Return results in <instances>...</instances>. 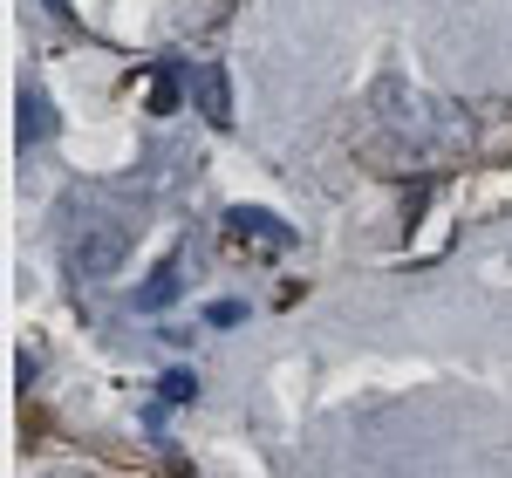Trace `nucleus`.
Returning a JSON list of instances; mask_svg holds the SVG:
<instances>
[{"mask_svg":"<svg viewBox=\"0 0 512 478\" xmlns=\"http://www.w3.org/2000/svg\"><path fill=\"white\" fill-rule=\"evenodd\" d=\"M69 260H76L82 280H110L123 267V233H117V226H89V233L69 246Z\"/></svg>","mask_w":512,"mask_h":478,"instance_id":"1","label":"nucleus"},{"mask_svg":"<svg viewBox=\"0 0 512 478\" xmlns=\"http://www.w3.org/2000/svg\"><path fill=\"white\" fill-rule=\"evenodd\" d=\"M48 478H89V472H48Z\"/></svg>","mask_w":512,"mask_h":478,"instance_id":"9","label":"nucleus"},{"mask_svg":"<svg viewBox=\"0 0 512 478\" xmlns=\"http://www.w3.org/2000/svg\"><path fill=\"white\" fill-rule=\"evenodd\" d=\"M198 103H205V117H212V123L233 117V103H226V76H219V69H205V76H198Z\"/></svg>","mask_w":512,"mask_h":478,"instance_id":"5","label":"nucleus"},{"mask_svg":"<svg viewBox=\"0 0 512 478\" xmlns=\"http://www.w3.org/2000/svg\"><path fill=\"white\" fill-rule=\"evenodd\" d=\"M171 301H178V267H158V274L137 287V308H144V315H158V308H171Z\"/></svg>","mask_w":512,"mask_h":478,"instance_id":"4","label":"nucleus"},{"mask_svg":"<svg viewBox=\"0 0 512 478\" xmlns=\"http://www.w3.org/2000/svg\"><path fill=\"white\" fill-rule=\"evenodd\" d=\"M171 103H178V82H171V69H158V82H151V110H171Z\"/></svg>","mask_w":512,"mask_h":478,"instance_id":"6","label":"nucleus"},{"mask_svg":"<svg viewBox=\"0 0 512 478\" xmlns=\"http://www.w3.org/2000/svg\"><path fill=\"white\" fill-rule=\"evenodd\" d=\"M226 233H233L239 246H267V253H287V246H294V233L280 226L274 212H253V205H233V212H226Z\"/></svg>","mask_w":512,"mask_h":478,"instance_id":"2","label":"nucleus"},{"mask_svg":"<svg viewBox=\"0 0 512 478\" xmlns=\"http://www.w3.org/2000/svg\"><path fill=\"white\" fill-rule=\"evenodd\" d=\"M239 315H246V308H239V301H212V315H205V321H219V328H233Z\"/></svg>","mask_w":512,"mask_h":478,"instance_id":"8","label":"nucleus"},{"mask_svg":"<svg viewBox=\"0 0 512 478\" xmlns=\"http://www.w3.org/2000/svg\"><path fill=\"white\" fill-rule=\"evenodd\" d=\"M21 123H14V144H35V137H48L55 130V110H48V96H35V89H21Z\"/></svg>","mask_w":512,"mask_h":478,"instance_id":"3","label":"nucleus"},{"mask_svg":"<svg viewBox=\"0 0 512 478\" xmlns=\"http://www.w3.org/2000/svg\"><path fill=\"white\" fill-rule=\"evenodd\" d=\"M164 403H192V376H185V369L164 376Z\"/></svg>","mask_w":512,"mask_h":478,"instance_id":"7","label":"nucleus"}]
</instances>
